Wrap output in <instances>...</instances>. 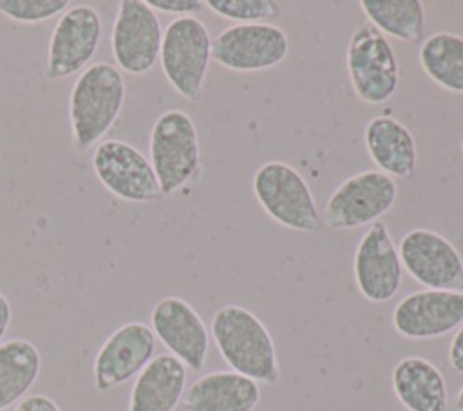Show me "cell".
<instances>
[{
    "label": "cell",
    "instance_id": "cell-24",
    "mask_svg": "<svg viewBox=\"0 0 463 411\" xmlns=\"http://www.w3.org/2000/svg\"><path fill=\"white\" fill-rule=\"evenodd\" d=\"M212 13L237 24L269 22L280 14V5L273 0H206Z\"/></svg>",
    "mask_w": 463,
    "mask_h": 411
},
{
    "label": "cell",
    "instance_id": "cell-10",
    "mask_svg": "<svg viewBox=\"0 0 463 411\" xmlns=\"http://www.w3.org/2000/svg\"><path fill=\"white\" fill-rule=\"evenodd\" d=\"M90 163L99 183L123 201L150 203L163 197L150 159L123 139L98 143Z\"/></svg>",
    "mask_w": 463,
    "mask_h": 411
},
{
    "label": "cell",
    "instance_id": "cell-16",
    "mask_svg": "<svg viewBox=\"0 0 463 411\" xmlns=\"http://www.w3.org/2000/svg\"><path fill=\"white\" fill-rule=\"evenodd\" d=\"M150 328L170 355L194 371L203 369L210 349V331L190 302L174 295L159 299L150 311Z\"/></svg>",
    "mask_w": 463,
    "mask_h": 411
},
{
    "label": "cell",
    "instance_id": "cell-17",
    "mask_svg": "<svg viewBox=\"0 0 463 411\" xmlns=\"http://www.w3.org/2000/svg\"><path fill=\"white\" fill-rule=\"evenodd\" d=\"M364 143L371 161L392 179H414L418 148L412 132L391 116H374L364 129Z\"/></svg>",
    "mask_w": 463,
    "mask_h": 411
},
{
    "label": "cell",
    "instance_id": "cell-1",
    "mask_svg": "<svg viewBox=\"0 0 463 411\" xmlns=\"http://www.w3.org/2000/svg\"><path fill=\"white\" fill-rule=\"evenodd\" d=\"M210 333L232 371L257 384L273 386L280 380L275 342L255 313L237 304H226L213 313Z\"/></svg>",
    "mask_w": 463,
    "mask_h": 411
},
{
    "label": "cell",
    "instance_id": "cell-29",
    "mask_svg": "<svg viewBox=\"0 0 463 411\" xmlns=\"http://www.w3.org/2000/svg\"><path fill=\"white\" fill-rule=\"evenodd\" d=\"M11 319H13V310H11V304L7 301V297L4 293H0V344L9 330V324H11Z\"/></svg>",
    "mask_w": 463,
    "mask_h": 411
},
{
    "label": "cell",
    "instance_id": "cell-30",
    "mask_svg": "<svg viewBox=\"0 0 463 411\" xmlns=\"http://www.w3.org/2000/svg\"><path fill=\"white\" fill-rule=\"evenodd\" d=\"M454 407H456V411H463V386L459 387V391H458V395H456Z\"/></svg>",
    "mask_w": 463,
    "mask_h": 411
},
{
    "label": "cell",
    "instance_id": "cell-2",
    "mask_svg": "<svg viewBox=\"0 0 463 411\" xmlns=\"http://www.w3.org/2000/svg\"><path fill=\"white\" fill-rule=\"evenodd\" d=\"M125 94L121 71L109 62L90 63L80 72L69 98L71 136L78 150L101 143L123 110Z\"/></svg>",
    "mask_w": 463,
    "mask_h": 411
},
{
    "label": "cell",
    "instance_id": "cell-15",
    "mask_svg": "<svg viewBox=\"0 0 463 411\" xmlns=\"http://www.w3.org/2000/svg\"><path fill=\"white\" fill-rule=\"evenodd\" d=\"M156 340L152 328L139 320L127 322L112 331L94 357L92 375L96 391L107 393L137 377L154 358Z\"/></svg>",
    "mask_w": 463,
    "mask_h": 411
},
{
    "label": "cell",
    "instance_id": "cell-7",
    "mask_svg": "<svg viewBox=\"0 0 463 411\" xmlns=\"http://www.w3.org/2000/svg\"><path fill=\"white\" fill-rule=\"evenodd\" d=\"M398 199L396 181L382 170H362L344 179L327 197L322 223L333 230H353L380 221Z\"/></svg>",
    "mask_w": 463,
    "mask_h": 411
},
{
    "label": "cell",
    "instance_id": "cell-6",
    "mask_svg": "<svg viewBox=\"0 0 463 411\" xmlns=\"http://www.w3.org/2000/svg\"><path fill=\"white\" fill-rule=\"evenodd\" d=\"M345 67L354 94L369 105L385 103L400 83V67L389 38L371 22H362L351 34Z\"/></svg>",
    "mask_w": 463,
    "mask_h": 411
},
{
    "label": "cell",
    "instance_id": "cell-23",
    "mask_svg": "<svg viewBox=\"0 0 463 411\" xmlns=\"http://www.w3.org/2000/svg\"><path fill=\"white\" fill-rule=\"evenodd\" d=\"M360 7L385 36L418 43L425 40V9L420 0H360Z\"/></svg>",
    "mask_w": 463,
    "mask_h": 411
},
{
    "label": "cell",
    "instance_id": "cell-11",
    "mask_svg": "<svg viewBox=\"0 0 463 411\" xmlns=\"http://www.w3.org/2000/svg\"><path fill=\"white\" fill-rule=\"evenodd\" d=\"M161 22L146 0H121L110 33V49L119 71L139 76L159 60Z\"/></svg>",
    "mask_w": 463,
    "mask_h": 411
},
{
    "label": "cell",
    "instance_id": "cell-9",
    "mask_svg": "<svg viewBox=\"0 0 463 411\" xmlns=\"http://www.w3.org/2000/svg\"><path fill=\"white\" fill-rule=\"evenodd\" d=\"M289 53L286 31L269 22L233 24L212 38V60L235 72H257L279 65Z\"/></svg>",
    "mask_w": 463,
    "mask_h": 411
},
{
    "label": "cell",
    "instance_id": "cell-12",
    "mask_svg": "<svg viewBox=\"0 0 463 411\" xmlns=\"http://www.w3.org/2000/svg\"><path fill=\"white\" fill-rule=\"evenodd\" d=\"M402 268L429 290L463 292V257L439 232L412 228L400 239Z\"/></svg>",
    "mask_w": 463,
    "mask_h": 411
},
{
    "label": "cell",
    "instance_id": "cell-14",
    "mask_svg": "<svg viewBox=\"0 0 463 411\" xmlns=\"http://www.w3.org/2000/svg\"><path fill=\"white\" fill-rule=\"evenodd\" d=\"M394 331L411 340H429L443 337L463 324V292L454 290H418L392 310Z\"/></svg>",
    "mask_w": 463,
    "mask_h": 411
},
{
    "label": "cell",
    "instance_id": "cell-27",
    "mask_svg": "<svg viewBox=\"0 0 463 411\" xmlns=\"http://www.w3.org/2000/svg\"><path fill=\"white\" fill-rule=\"evenodd\" d=\"M14 411H61L60 406L47 395H27L22 398L16 406Z\"/></svg>",
    "mask_w": 463,
    "mask_h": 411
},
{
    "label": "cell",
    "instance_id": "cell-13",
    "mask_svg": "<svg viewBox=\"0 0 463 411\" xmlns=\"http://www.w3.org/2000/svg\"><path fill=\"white\" fill-rule=\"evenodd\" d=\"M353 277L360 295L369 302H387L398 293L403 268L383 221L373 223L360 237L353 257Z\"/></svg>",
    "mask_w": 463,
    "mask_h": 411
},
{
    "label": "cell",
    "instance_id": "cell-31",
    "mask_svg": "<svg viewBox=\"0 0 463 411\" xmlns=\"http://www.w3.org/2000/svg\"><path fill=\"white\" fill-rule=\"evenodd\" d=\"M459 148H461V154H463V138H461V143H459Z\"/></svg>",
    "mask_w": 463,
    "mask_h": 411
},
{
    "label": "cell",
    "instance_id": "cell-25",
    "mask_svg": "<svg viewBox=\"0 0 463 411\" xmlns=\"http://www.w3.org/2000/svg\"><path fill=\"white\" fill-rule=\"evenodd\" d=\"M69 0H0V14L18 24H40L61 14Z\"/></svg>",
    "mask_w": 463,
    "mask_h": 411
},
{
    "label": "cell",
    "instance_id": "cell-26",
    "mask_svg": "<svg viewBox=\"0 0 463 411\" xmlns=\"http://www.w3.org/2000/svg\"><path fill=\"white\" fill-rule=\"evenodd\" d=\"M146 4L154 11L177 14L179 16H192L195 13H201L206 4L203 0H146Z\"/></svg>",
    "mask_w": 463,
    "mask_h": 411
},
{
    "label": "cell",
    "instance_id": "cell-21",
    "mask_svg": "<svg viewBox=\"0 0 463 411\" xmlns=\"http://www.w3.org/2000/svg\"><path fill=\"white\" fill-rule=\"evenodd\" d=\"M42 369L38 348L25 339L0 344V411L18 404L34 386Z\"/></svg>",
    "mask_w": 463,
    "mask_h": 411
},
{
    "label": "cell",
    "instance_id": "cell-8",
    "mask_svg": "<svg viewBox=\"0 0 463 411\" xmlns=\"http://www.w3.org/2000/svg\"><path fill=\"white\" fill-rule=\"evenodd\" d=\"M103 25L96 7L78 4L67 7L52 27L43 74L49 81H58L81 72L94 58Z\"/></svg>",
    "mask_w": 463,
    "mask_h": 411
},
{
    "label": "cell",
    "instance_id": "cell-28",
    "mask_svg": "<svg viewBox=\"0 0 463 411\" xmlns=\"http://www.w3.org/2000/svg\"><path fill=\"white\" fill-rule=\"evenodd\" d=\"M447 362L452 371L463 373V324L456 330L447 349Z\"/></svg>",
    "mask_w": 463,
    "mask_h": 411
},
{
    "label": "cell",
    "instance_id": "cell-3",
    "mask_svg": "<svg viewBox=\"0 0 463 411\" xmlns=\"http://www.w3.org/2000/svg\"><path fill=\"white\" fill-rule=\"evenodd\" d=\"M148 159L163 197L175 194L199 177V134L188 112L168 109L156 118L148 139Z\"/></svg>",
    "mask_w": 463,
    "mask_h": 411
},
{
    "label": "cell",
    "instance_id": "cell-22",
    "mask_svg": "<svg viewBox=\"0 0 463 411\" xmlns=\"http://www.w3.org/2000/svg\"><path fill=\"white\" fill-rule=\"evenodd\" d=\"M421 71L441 89L463 94V36L449 31L427 36L418 51Z\"/></svg>",
    "mask_w": 463,
    "mask_h": 411
},
{
    "label": "cell",
    "instance_id": "cell-20",
    "mask_svg": "<svg viewBox=\"0 0 463 411\" xmlns=\"http://www.w3.org/2000/svg\"><path fill=\"white\" fill-rule=\"evenodd\" d=\"M396 400L407 411H447L449 391L443 373L430 360L411 355L400 358L391 373Z\"/></svg>",
    "mask_w": 463,
    "mask_h": 411
},
{
    "label": "cell",
    "instance_id": "cell-18",
    "mask_svg": "<svg viewBox=\"0 0 463 411\" xmlns=\"http://www.w3.org/2000/svg\"><path fill=\"white\" fill-rule=\"evenodd\" d=\"M259 402V384L235 371L201 375L186 387L181 400L186 411H253Z\"/></svg>",
    "mask_w": 463,
    "mask_h": 411
},
{
    "label": "cell",
    "instance_id": "cell-4",
    "mask_svg": "<svg viewBox=\"0 0 463 411\" xmlns=\"http://www.w3.org/2000/svg\"><path fill=\"white\" fill-rule=\"evenodd\" d=\"M251 190L262 210L279 225L297 232L322 228L315 196L306 179L284 161L262 163L251 179Z\"/></svg>",
    "mask_w": 463,
    "mask_h": 411
},
{
    "label": "cell",
    "instance_id": "cell-19",
    "mask_svg": "<svg viewBox=\"0 0 463 411\" xmlns=\"http://www.w3.org/2000/svg\"><path fill=\"white\" fill-rule=\"evenodd\" d=\"M186 366L170 353L154 357L136 377L128 411H174L186 391Z\"/></svg>",
    "mask_w": 463,
    "mask_h": 411
},
{
    "label": "cell",
    "instance_id": "cell-5",
    "mask_svg": "<svg viewBox=\"0 0 463 411\" xmlns=\"http://www.w3.org/2000/svg\"><path fill=\"white\" fill-rule=\"evenodd\" d=\"M212 60V38L206 25L195 16H179L163 31L159 63L174 91L197 101Z\"/></svg>",
    "mask_w": 463,
    "mask_h": 411
}]
</instances>
